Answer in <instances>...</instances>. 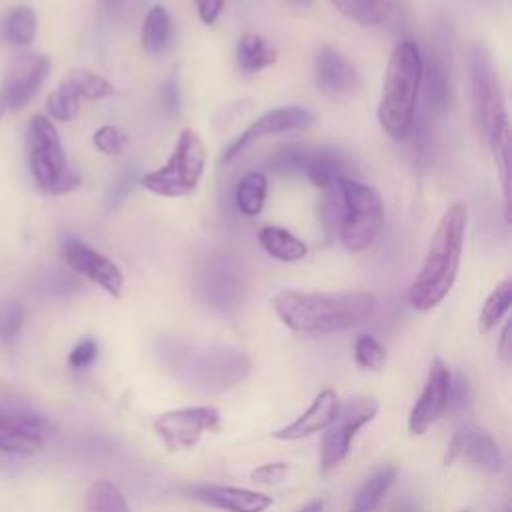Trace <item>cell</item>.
I'll list each match as a JSON object with an SVG mask.
<instances>
[{
    "label": "cell",
    "mask_w": 512,
    "mask_h": 512,
    "mask_svg": "<svg viewBox=\"0 0 512 512\" xmlns=\"http://www.w3.org/2000/svg\"><path fill=\"white\" fill-rule=\"evenodd\" d=\"M372 292L282 290L274 296L280 322L300 336H326L360 326L376 312Z\"/></svg>",
    "instance_id": "6da1fadb"
},
{
    "label": "cell",
    "mask_w": 512,
    "mask_h": 512,
    "mask_svg": "<svg viewBox=\"0 0 512 512\" xmlns=\"http://www.w3.org/2000/svg\"><path fill=\"white\" fill-rule=\"evenodd\" d=\"M466 224L468 214L462 202H454L442 214L428 242L422 268L408 290V300L414 310L430 312L452 290L460 266Z\"/></svg>",
    "instance_id": "7a4b0ae2"
},
{
    "label": "cell",
    "mask_w": 512,
    "mask_h": 512,
    "mask_svg": "<svg viewBox=\"0 0 512 512\" xmlns=\"http://www.w3.org/2000/svg\"><path fill=\"white\" fill-rule=\"evenodd\" d=\"M158 352L176 378L202 390L234 386L250 370L248 356L234 348H206L180 340H164Z\"/></svg>",
    "instance_id": "3957f363"
},
{
    "label": "cell",
    "mask_w": 512,
    "mask_h": 512,
    "mask_svg": "<svg viewBox=\"0 0 512 512\" xmlns=\"http://www.w3.org/2000/svg\"><path fill=\"white\" fill-rule=\"evenodd\" d=\"M420 76L422 54L418 46L410 40L400 42L390 54L378 104V122L394 140L406 138L414 126Z\"/></svg>",
    "instance_id": "277c9868"
},
{
    "label": "cell",
    "mask_w": 512,
    "mask_h": 512,
    "mask_svg": "<svg viewBox=\"0 0 512 512\" xmlns=\"http://www.w3.org/2000/svg\"><path fill=\"white\" fill-rule=\"evenodd\" d=\"M28 162L36 186L52 196L68 194L82 182L80 174L68 166L56 126L42 114H34L26 134Z\"/></svg>",
    "instance_id": "5b68a950"
},
{
    "label": "cell",
    "mask_w": 512,
    "mask_h": 512,
    "mask_svg": "<svg viewBox=\"0 0 512 512\" xmlns=\"http://www.w3.org/2000/svg\"><path fill=\"white\" fill-rule=\"evenodd\" d=\"M340 186V220L336 234L348 252L368 250L384 226V204L378 192L352 178H342Z\"/></svg>",
    "instance_id": "8992f818"
},
{
    "label": "cell",
    "mask_w": 512,
    "mask_h": 512,
    "mask_svg": "<svg viewBox=\"0 0 512 512\" xmlns=\"http://www.w3.org/2000/svg\"><path fill=\"white\" fill-rule=\"evenodd\" d=\"M194 292L212 310L234 314L242 308L248 288V272L234 252L214 250L194 270Z\"/></svg>",
    "instance_id": "52a82bcc"
},
{
    "label": "cell",
    "mask_w": 512,
    "mask_h": 512,
    "mask_svg": "<svg viewBox=\"0 0 512 512\" xmlns=\"http://www.w3.org/2000/svg\"><path fill=\"white\" fill-rule=\"evenodd\" d=\"M206 164V148L196 130L184 128L168 162L142 176L140 184L158 196L178 198L196 190Z\"/></svg>",
    "instance_id": "ba28073f"
},
{
    "label": "cell",
    "mask_w": 512,
    "mask_h": 512,
    "mask_svg": "<svg viewBox=\"0 0 512 512\" xmlns=\"http://www.w3.org/2000/svg\"><path fill=\"white\" fill-rule=\"evenodd\" d=\"M376 414H378V402L372 396H354V398H348L342 406H338V412L334 420L328 424L320 444L322 474H328L348 456L356 432L368 422H372Z\"/></svg>",
    "instance_id": "9c48e42d"
},
{
    "label": "cell",
    "mask_w": 512,
    "mask_h": 512,
    "mask_svg": "<svg viewBox=\"0 0 512 512\" xmlns=\"http://www.w3.org/2000/svg\"><path fill=\"white\" fill-rule=\"evenodd\" d=\"M470 84H472V104L474 116L478 122V130L484 138L508 122V114L504 108V94L500 88V80L496 68L482 46H474L470 52Z\"/></svg>",
    "instance_id": "30bf717a"
},
{
    "label": "cell",
    "mask_w": 512,
    "mask_h": 512,
    "mask_svg": "<svg viewBox=\"0 0 512 512\" xmlns=\"http://www.w3.org/2000/svg\"><path fill=\"white\" fill-rule=\"evenodd\" d=\"M220 414L212 406H188L162 412L154 418L152 428L170 452L190 450L212 430H218Z\"/></svg>",
    "instance_id": "8fae6325"
},
{
    "label": "cell",
    "mask_w": 512,
    "mask_h": 512,
    "mask_svg": "<svg viewBox=\"0 0 512 512\" xmlns=\"http://www.w3.org/2000/svg\"><path fill=\"white\" fill-rule=\"evenodd\" d=\"M52 424L38 412L20 404H0V450L34 454L44 448Z\"/></svg>",
    "instance_id": "7c38bea8"
},
{
    "label": "cell",
    "mask_w": 512,
    "mask_h": 512,
    "mask_svg": "<svg viewBox=\"0 0 512 512\" xmlns=\"http://www.w3.org/2000/svg\"><path fill=\"white\" fill-rule=\"evenodd\" d=\"M62 256L74 272L98 284L112 298H120L124 288V276L110 258H106L76 236H64Z\"/></svg>",
    "instance_id": "4fadbf2b"
},
{
    "label": "cell",
    "mask_w": 512,
    "mask_h": 512,
    "mask_svg": "<svg viewBox=\"0 0 512 512\" xmlns=\"http://www.w3.org/2000/svg\"><path fill=\"white\" fill-rule=\"evenodd\" d=\"M450 386H452L450 370L440 358H436L428 370L426 386L410 410V416H408L410 434L414 436L424 434L442 416V412L448 408Z\"/></svg>",
    "instance_id": "5bb4252c"
},
{
    "label": "cell",
    "mask_w": 512,
    "mask_h": 512,
    "mask_svg": "<svg viewBox=\"0 0 512 512\" xmlns=\"http://www.w3.org/2000/svg\"><path fill=\"white\" fill-rule=\"evenodd\" d=\"M50 72V60L44 54L24 52L18 54L6 74L4 86L0 88L6 96L8 110H20L26 106Z\"/></svg>",
    "instance_id": "9a60e30c"
},
{
    "label": "cell",
    "mask_w": 512,
    "mask_h": 512,
    "mask_svg": "<svg viewBox=\"0 0 512 512\" xmlns=\"http://www.w3.org/2000/svg\"><path fill=\"white\" fill-rule=\"evenodd\" d=\"M314 124V114L306 108L300 106H282L268 110L266 114L258 116L252 124L246 126L242 134L224 150V160H232L238 156L252 140H258L268 134H280V132H290V130H304Z\"/></svg>",
    "instance_id": "2e32d148"
},
{
    "label": "cell",
    "mask_w": 512,
    "mask_h": 512,
    "mask_svg": "<svg viewBox=\"0 0 512 512\" xmlns=\"http://www.w3.org/2000/svg\"><path fill=\"white\" fill-rule=\"evenodd\" d=\"M314 80L328 96H352L362 86L358 68L332 46H320L314 52Z\"/></svg>",
    "instance_id": "e0dca14e"
},
{
    "label": "cell",
    "mask_w": 512,
    "mask_h": 512,
    "mask_svg": "<svg viewBox=\"0 0 512 512\" xmlns=\"http://www.w3.org/2000/svg\"><path fill=\"white\" fill-rule=\"evenodd\" d=\"M460 458L488 474H496L502 468V454L498 444L486 430L476 426L462 428L452 436L444 464H452Z\"/></svg>",
    "instance_id": "ac0fdd59"
},
{
    "label": "cell",
    "mask_w": 512,
    "mask_h": 512,
    "mask_svg": "<svg viewBox=\"0 0 512 512\" xmlns=\"http://www.w3.org/2000/svg\"><path fill=\"white\" fill-rule=\"evenodd\" d=\"M184 494L224 512H264L272 506V498L266 494L226 484H190Z\"/></svg>",
    "instance_id": "d6986e66"
},
{
    "label": "cell",
    "mask_w": 512,
    "mask_h": 512,
    "mask_svg": "<svg viewBox=\"0 0 512 512\" xmlns=\"http://www.w3.org/2000/svg\"><path fill=\"white\" fill-rule=\"evenodd\" d=\"M338 406L340 404H338L336 392L326 388V390L318 392L314 402L296 420H292L284 428H278L276 432H272V436L278 440H300L314 432L326 430L328 424L334 420Z\"/></svg>",
    "instance_id": "ffe728a7"
},
{
    "label": "cell",
    "mask_w": 512,
    "mask_h": 512,
    "mask_svg": "<svg viewBox=\"0 0 512 512\" xmlns=\"http://www.w3.org/2000/svg\"><path fill=\"white\" fill-rule=\"evenodd\" d=\"M346 166V158L338 148H312L304 174L316 188L328 190L342 178H346Z\"/></svg>",
    "instance_id": "44dd1931"
},
{
    "label": "cell",
    "mask_w": 512,
    "mask_h": 512,
    "mask_svg": "<svg viewBox=\"0 0 512 512\" xmlns=\"http://www.w3.org/2000/svg\"><path fill=\"white\" fill-rule=\"evenodd\" d=\"M172 34H174V26L168 10L162 4H154L146 12V18L140 28L142 50L150 56L162 54L172 44Z\"/></svg>",
    "instance_id": "7402d4cb"
},
{
    "label": "cell",
    "mask_w": 512,
    "mask_h": 512,
    "mask_svg": "<svg viewBox=\"0 0 512 512\" xmlns=\"http://www.w3.org/2000/svg\"><path fill=\"white\" fill-rule=\"evenodd\" d=\"M420 90H424L426 100L432 110L442 112L450 104V82L446 70L434 52H426L422 56V76Z\"/></svg>",
    "instance_id": "603a6c76"
},
{
    "label": "cell",
    "mask_w": 512,
    "mask_h": 512,
    "mask_svg": "<svg viewBox=\"0 0 512 512\" xmlns=\"http://www.w3.org/2000/svg\"><path fill=\"white\" fill-rule=\"evenodd\" d=\"M278 60V50L260 34L246 32L236 44V62L246 74L260 72Z\"/></svg>",
    "instance_id": "cb8c5ba5"
},
{
    "label": "cell",
    "mask_w": 512,
    "mask_h": 512,
    "mask_svg": "<svg viewBox=\"0 0 512 512\" xmlns=\"http://www.w3.org/2000/svg\"><path fill=\"white\" fill-rule=\"evenodd\" d=\"M58 90H62V92L78 98V100H82V98L100 100V98H106L114 92L112 84L104 76L92 72L90 68H72V70H68L64 74V78L60 80Z\"/></svg>",
    "instance_id": "d4e9b609"
},
{
    "label": "cell",
    "mask_w": 512,
    "mask_h": 512,
    "mask_svg": "<svg viewBox=\"0 0 512 512\" xmlns=\"http://www.w3.org/2000/svg\"><path fill=\"white\" fill-rule=\"evenodd\" d=\"M258 242L268 256L280 262H296L308 254V246L290 230L280 226H264L258 232Z\"/></svg>",
    "instance_id": "484cf974"
},
{
    "label": "cell",
    "mask_w": 512,
    "mask_h": 512,
    "mask_svg": "<svg viewBox=\"0 0 512 512\" xmlns=\"http://www.w3.org/2000/svg\"><path fill=\"white\" fill-rule=\"evenodd\" d=\"M396 480L394 466H382L374 474H370L364 484L358 488L348 512H376L388 494L390 486Z\"/></svg>",
    "instance_id": "4316f807"
},
{
    "label": "cell",
    "mask_w": 512,
    "mask_h": 512,
    "mask_svg": "<svg viewBox=\"0 0 512 512\" xmlns=\"http://www.w3.org/2000/svg\"><path fill=\"white\" fill-rule=\"evenodd\" d=\"M332 6L360 26H380L394 12V0H330Z\"/></svg>",
    "instance_id": "83f0119b"
},
{
    "label": "cell",
    "mask_w": 512,
    "mask_h": 512,
    "mask_svg": "<svg viewBox=\"0 0 512 512\" xmlns=\"http://www.w3.org/2000/svg\"><path fill=\"white\" fill-rule=\"evenodd\" d=\"M266 192H268V180L262 172H248L246 176L240 178L236 192H234V200H236V208L244 214V216H258L264 208L266 202Z\"/></svg>",
    "instance_id": "f1b7e54d"
},
{
    "label": "cell",
    "mask_w": 512,
    "mask_h": 512,
    "mask_svg": "<svg viewBox=\"0 0 512 512\" xmlns=\"http://www.w3.org/2000/svg\"><path fill=\"white\" fill-rule=\"evenodd\" d=\"M2 32H4L6 42H10L14 46L32 44V40L36 38V32H38L36 12L26 4L12 8L2 24Z\"/></svg>",
    "instance_id": "f546056e"
},
{
    "label": "cell",
    "mask_w": 512,
    "mask_h": 512,
    "mask_svg": "<svg viewBox=\"0 0 512 512\" xmlns=\"http://www.w3.org/2000/svg\"><path fill=\"white\" fill-rule=\"evenodd\" d=\"M310 150L308 146L290 142V144H282L278 148H274L268 158H266V166L282 176H290V174H304V168L308 164L310 158Z\"/></svg>",
    "instance_id": "4dcf8cb0"
},
{
    "label": "cell",
    "mask_w": 512,
    "mask_h": 512,
    "mask_svg": "<svg viewBox=\"0 0 512 512\" xmlns=\"http://www.w3.org/2000/svg\"><path fill=\"white\" fill-rule=\"evenodd\" d=\"M86 512H130L124 494L108 480H96L86 492Z\"/></svg>",
    "instance_id": "1f68e13d"
},
{
    "label": "cell",
    "mask_w": 512,
    "mask_h": 512,
    "mask_svg": "<svg viewBox=\"0 0 512 512\" xmlns=\"http://www.w3.org/2000/svg\"><path fill=\"white\" fill-rule=\"evenodd\" d=\"M510 304H512V280L506 278L486 298V302L480 310V316H478L480 330L482 332L492 330L504 318V314L510 310Z\"/></svg>",
    "instance_id": "d6a6232c"
},
{
    "label": "cell",
    "mask_w": 512,
    "mask_h": 512,
    "mask_svg": "<svg viewBox=\"0 0 512 512\" xmlns=\"http://www.w3.org/2000/svg\"><path fill=\"white\" fill-rule=\"evenodd\" d=\"M354 360L358 366L372 370V372H382L386 364V348L370 334H362L354 342Z\"/></svg>",
    "instance_id": "836d02e7"
},
{
    "label": "cell",
    "mask_w": 512,
    "mask_h": 512,
    "mask_svg": "<svg viewBox=\"0 0 512 512\" xmlns=\"http://www.w3.org/2000/svg\"><path fill=\"white\" fill-rule=\"evenodd\" d=\"M24 326V308L18 300L0 302V342L10 344Z\"/></svg>",
    "instance_id": "e575fe53"
},
{
    "label": "cell",
    "mask_w": 512,
    "mask_h": 512,
    "mask_svg": "<svg viewBox=\"0 0 512 512\" xmlns=\"http://www.w3.org/2000/svg\"><path fill=\"white\" fill-rule=\"evenodd\" d=\"M94 146L106 156H118L128 144V136L116 126H100L92 136Z\"/></svg>",
    "instance_id": "d590c367"
},
{
    "label": "cell",
    "mask_w": 512,
    "mask_h": 512,
    "mask_svg": "<svg viewBox=\"0 0 512 512\" xmlns=\"http://www.w3.org/2000/svg\"><path fill=\"white\" fill-rule=\"evenodd\" d=\"M46 108H48V114L56 120H62V122H68L72 118H76L78 110H80V100L62 92V90H54L48 94L46 98Z\"/></svg>",
    "instance_id": "8d00e7d4"
},
{
    "label": "cell",
    "mask_w": 512,
    "mask_h": 512,
    "mask_svg": "<svg viewBox=\"0 0 512 512\" xmlns=\"http://www.w3.org/2000/svg\"><path fill=\"white\" fill-rule=\"evenodd\" d=\"M98 356V342L94 338L80 340L68 354V364L72 368H86L90 366Z\"/></svg>",
    "instance_id": "74e56055"
},
{
    "label": "cell",
    "mask_w": 512,
    "mask_h": 512,
    "mask_svg": "<svg viewBox=\"0 0 512 512\" xmlns=\"http://www.w3.org/2000/svg\"><path fill=\"white\" fill-rule=\"evenodd\" d=\"M134 182H136V168L130 166V170L126 168V170L118 176L116 184H112V188H110V192H108V196H106V208H108V210L116 208V206L126 198V194L130 192V188L134 186Z\"/></svg>",
    "instance_id": "f35d334b"
},
{
    "label": "cell",
    "mask_w": 512,
    "mask_h": 512,
    "mask_svg": "<svg viewBox=\"0 0 512 512\" xmlns=\"http://www.w3.org/2000/svg\"><path fill=\"white\" fill-rule=\"evenodd\" d=\"M288 470L290 466L286 462H270V464H262L260 468H254L250 472V478L258 484H278L284 480Z\"/></svg>",
    "instance_id": "ab89813d"
},
{
    "label": "cell",
    "mask_w": 512,
    "mask_h": 512,
    "mask_svg": "<svg viewBox=\"0 0 512 512\" xmlns=\"http://www.w3.org/2000/svg\"><path fill=\"white\" fill-rule=\"evenodd\" d=\"M194 4L204 24H214L224 8V0H194Z\"/></svg>",
    "instance_id": "60d3db41"
},
{
    "label": "cell",
    "mask_w": 512,
    "mask_h": 512,
    "mask_svg": "<svg viewBox=\"0 0 512 512\" xmlns=\"http://www.w3.org/2000/svg\"><path fill=\"white\" fill-rule=\"evenodd\" d=\"M510 352H512V344H510V322H506L502 326V332H500V342H498V354L504 362L510 360Z\"/></svg>",
    "instance_id": "b9f144b4"
},
{
    "label": "cell",
    "mask_w": 512,
    "mask_h": 512,
    "mask_svg": "<svg viewBox=\"0 0 512 512\" xmlns=\"http://www.w3.org/2000/svg\"><path fill=\"white\" fill-rule=\"evenodd\" d=\"M164 100H166V106L174 112V110H178V90H176V84H174V80H168V84L164 86Z\"/></svg>",
    "instance_id": "7bdbcfd3"
},
{
    "label": "cell",
    "mask_w": 512,
    "mask_h": 512,
    "mask_svg": "<svg viewBox=\"0 0 512 512\" xmlns=\"http://www.w3.org/2000/svg\"><path fill=\"white\" fill-rule=\"evenodd\" d=\"M126 2H128V0H100L102 8H104L108 14H112V16L120 14V12L126 8Z\"/></svg>",
    "instance_id": "ee69618b"
},
{
    "label": "cell",
    "mask_w": 512,
    "mask_h": 512,
    "mask_svg": "<svg viewBox=\"0 0 512 512\" xmlns=\"http://www.w3.org/2000/svg\"><path fill=\"white\" fill-rule=\"evenodd\" d=\"M324 502L322 500H310L308 504H304L302 508H298L296 512H322Z\"/></svg>",
    "instance_id": "f6af8a7d"
},
{
    "label": "cell",
    "mask_w": 512,
    "mask_h": 512,
    "mask_svg": "<svg viewBox=\"0 0 512 512\" xmlns=\"http://www.w3.org/2000/svg\"><path fill=\"white\" fill-rule=\"evenodd\" d=\"M286 2H290L296 8H308L312 4V0H286Z\"/></svg>",
    "instance_id": "bcb514c9"
},
{
    "label": "cell",
    "mask_w": 512,
    "mask_h": 512,
    "mask_svg": "<svg viewBox=\"0 0 512 512\" xmlns=\"http://www.w3.org/2000/svg\"><path fill=\"white\" fill-rule=\"evenodd\" d=\"M8 110V102H6V96H4V92L0 90V118L4 116V112Z\"/></svg>",
    "instance_id": "7dc6e473"
},
{
    "label": "cell",
    "mask_w": 512,
    "mask_h": 512,
    "mask_svg": "<svg viewBox=\"0 0 512 512\" xmlns=\"http://www.w3.org/2000/svg\"><path fill=\"white\" fill-rule=\"evenodd\" d=\"M462 512H468V510H462Z\"/></svg>",
    "instance_id": "c3c4849f"
}]
</instances>
